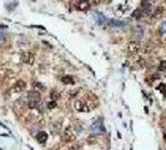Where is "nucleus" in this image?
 I'll list each match as a JSON object with an SVG mask.
<instances>
[{
  "label": "nucleus",
  "instance_id": "7",
  "mask_svg": "<svg viewBox=\"0 0 166 150\" xmlns=\"http://www.w3.org/2000/svg\"><path fill=\"white\" fill-rule=\"evenodd\" d=\"M76 8L78 10H81V11H85L90 8V3L89 1H85V0H80V1L76 3Z\"/></svg>",
  "mask_w": 166,
  "mask_h": 150
},
{
  "label": "nucleus",
  "instance_id": "13",
  "mask_svg": "<svg viewBox=\"0 0 166 150\" xmlns=\"http://www.w3.org/2000/svg\"><path fill=\"white\" fill-rule=\"evenodd\" d=\"M157 90L161 91L162 94H166V85H165V84H160V85L157 87Z\"/></svg>",
  "mask_w": 166,
  "mask_h": 150
},
{
  "label": "nucleus",
  "instance_id": "1",
  "mask_svg": "<svg viewBox=\"0 0 166 150\" xmlns=\"http://www.w3.org/2000/svg\"><path fill=\"white\" fill-rule=\"evenodd\" d=\"M41 103V96L40 93L38 91H31L29 93V96H27V105H29L30 109H35L40 105Z\"/></svg>",
  "mask_w": 166,
  "mask_h": 150
},
{
  "label": "nucleus",
  "instance_id": "10",
  "mask_svg": "<svg viewBox=\"0 0 166 150\" xmlns=\"http://www.w3.org/2000/svg\"><path fill=\"white\" fill-rule=\"evenodd\" d=\"M36 140L40 143V144H45L46 140H47V134L45 131H40L38 135H36Z\"/></svg>",
  "mask_w": 166,
  "mask_h": 150
},
{
  "label": "nucleus",
  "instance_id": "8",
  "mask_svg": "<svg viewBox=\"0 0 166 150\" xmlns=\"http://www.w3.org/2000/svg\"><path fill=\"white\" fill-rule=\"evenodd\" d=\"M75 109L76 110H79V111H89L90 109H89V106L84 103V101H75Z\"/></svg>",
  "mask_w": 166,
  "mask_h": 150
},
{
  "label": "nucleus",
  "instance_id": "19",
  "mask_svg": "<svg viewBox=\"0 0 166 150\" xmlns=\"http://www.w3.org/2000/svg\"><path fill=\"white\" fill-rule=\"evenodd\" d=\"M165 141H166V135H165Z\"/></svg>",
  "mask_w": 166,
  "mask_h": 150
},
{
  "label": "nucleus",
  "instance_id": "6",
  "mask_svg": "<svg viewBox=\"0 0 166 150\" xmlns=\"http://www.w3.org/2000/svg\"><path fill=\"white\" fill-rule=\"evenodd\" d=\"M21 59L25 64H27V65H33L34 61H35V58H34V55L31 53H24L23 56H21Z\"/></svg>",
  "mask_w": 166,
  "mask_h": 150
},
{
  "label": "nucleus",
  "instance_id": "14",
  "mask_svg": "<svg viewBox=\"0 0 166 150\" xmlns=\"http://www.w3.org/2000/svg\"><path fill=\"white\" fill-rule=\"evenodd\" d=\"M47 108H49V109H54V108H56V101H53V100H51V101H49V103H47Z\"/></svg>",
  "mask_w": 166,
  "mask_h": 150
},
{
  "label": "nucleus",
  "instance_id": "11",
  "mask_svg": "<svg viewBox=\"0 0 166 150\" xmlns=\"http://www.w3.org/2000/svg\"><path fill=\"white\" fill-rule=\"evenodd\" d=\"M61 81H63L64 84H74V79H73V78L71 76H69V75H65V76H63V78H61Z\"/></svg>",
  "mask_w": 166,
  "mask_h": 150
},
{
  "label": "nucleus",
  "instance_id": "4",
  "mask_svg": "<svg viewBox=\"0 0 166 150\" xmlns=\"http://www.w3.org/2000/svg\"><path fill=\"white\" fill-rule=\"evenodd\" d=\"M129 3L127 1H122L120 4H117V6L115 8V13H116V15H121V14H124L127 9H129Z\"/></svg>",
  "mask_w": 166,
  "mask_h": 150
},
{
  "label": "nucleus",
  "instance_id": "3",
  "mask_svg": "<svg viewBox=\"0 0 166 150\" xmlns=\"http://www.w3.org/2000/svg\"><path fill=\"white\" fill-rule=\"evenodd\" d=\"M141 49V44L139 41H130L127 45V50L130 54H136L139 53V50Z\"/></svg>",
  "mask_w": 166,
  "mask_h": 150
},
{
  "label": "nucleus",
  "instance_id": "16",
  "mask_svg": "<svg viewBox=\"0 0 166 150\" xmlns=\"http://www.w3.org/2000/svg\"><path fill=\"white\" fill-rule=\"evenodd\" d=\"M34 88H35V90H44V87H43V85H41L40 83H35Z\"/></svg>",
  "mask_w": 166,
  "mask_h": 150
},
{
  "label": "nucleus",
  "instance_id": "5",
  "mask_svg": "<svg viewBox=\"0 0 166 150\" xmlns=\"http://www.w3.org/2000/svg\"><path fill=\"white\" fill-rule=\"evenodd\" d=\"M141 5H142V14H145V15H150L151 13H153V9H154V6H153V4L151 3H149V1H142L141 3Z\"/></svg>",
  "mask_w": 166,
  "mask_h": 150
},
{
  "label": "nucleus",
  "instance_id": "18",
  "mask_svg": "<svg viewBox=\"0 0 166 150\" xmlns=\"http://www.w3.org/2000/svg\"><path fill=\"white\" fill-rule=\"evenodd\" d=\"M161 31H162V33H166V21L161 25Z\"/></svg>",
  "mask_w": 166,
  "mask_h": 150
},
{
  "label": "nucleus",
  "instance_id": "2",
  "mask_svg": "<svg viewBox=\"0 0 166 150\" xmlns=\"http://www.w3.org/2000/svg\"><path fill=\"white\" fill-rule=\"evenodd\" d=\"M76 139V134L73 130V128H66V129L61 134V140L64 143H71Z\"/></svg>",
  "mask_w": 166,
  "mask_h": 150
},
{
  "label": "nucleus",
  "instance_id": "12",
  "mask_svg": "<svg viewBox=\"0 0 166 150\" xmlns=\"http://www.w3.org/2000/svg\"><path fill=\"white\" fill-rule=\"evenodd\" d=\"M141 15H142V10H141V9H136V10L133 13V18H135V19L141 18Z\"/></svg>",
  "mask_w": 166,
  "mask_h": 150
},
{
  "label": "nucleus",
  "instance_id": "9",
  "mask_svg": "<svg viewBox=\"0 0 166 150\" xmlns=\"http://www.w3.org/2000/svg\"><path fill=\"white\" fill-rule=\"evenodd\" d=\"M25 88H26L25 83H24L23 80H19V81H16V84H15V85H14V91L20 93V91H23Z\"/></svg>",
  "mask_w": 166,
  "mask_h": 150
},
{
  "label": "nucleus",
  "instance_id": "17",
  "mask_svg": "<svg viewBox=\"0 0 166 150\" xmlns=\"http://www.w3.org/2000/svg\"><path fill=\"white\" fill-rule=\"evenodd\" d=\"M70 150H81V146L80 145H73L70 148Z\"/></svg>",
  "mask_w": 166,
  "mask_h": 150
},
{
  "label": "nucleus",
  "instance_id": "15",
  "mask_svg": "<svg viewBox=\"0 0 166 150\" xmlns=\"http://www.w3.org/2000/svg\"><path fill=\"white\" fill-rule=\"evenodd\" d=\"M166 70V61H161L160 66H159V71H165Z\"/></svg>",
  "mask_w": 166,
  "mask_h": 150
}]
</instances>
